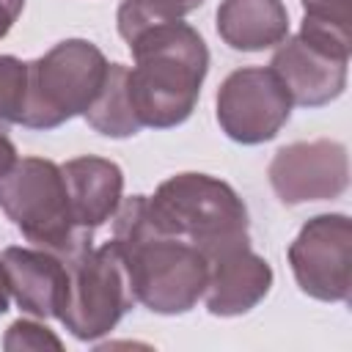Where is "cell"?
I'll list each match as a JSON object with an SVG mask.
<instances>
[{"mask_svg": "<svg viewBox=\"0 0 352 352\" xmlns=\"http://www.w3.org/2000/svg\"><path fill=\"white\" fill-rule=\"evenodd\" d=\"M272 289V267L250 250L231 248L209 258L204 300L212 316H242L253 311Z\"/></svg>", "mask_w": 352, "mask_h": 352, "instance_id": "cell-12", "label": "cell"}, {"mask_svg": "<svg viewBox=\"0 0 352 352\" xmlns=\"http://www.w3.org/2000/svg\"><path fill=\"white\" fill-rule=\"evenodd\" d=\"M113 242L124 256L135 302L162 316L187 314L198 305L209 261L195 245L151 226L146 195L121 198L113 214Z\"/></svg>", "mask_w": 352, "mask_h": 352, "instance_id": "cell-1", "label": "cell"}, {"mask_svg": "<svg viewBox=\"0 0 352 352\" xmlns=\"http://www.w3.org/2000/svg\"><path fill=\"white\" fill-rule=\"evenodd\" d=\"M66 184H69V198H72V212L77 226L94 236V231L107 223L124 192V173L113 160L104 157H74L60 165Z\"/></svg>", "mask_w": 352, "mask_h": 352, "instance_id": "cell-13", "label": "cell"}, {"mask_svg": "<svg viewBox=\"0 0 352 352\" xmlns=\"http://www.w3.org/2000/svg\"><path fill=\"white\" fill-rule=\"evenodd\" d=\"M217 124L242 146L272 140L292 116V96L272 69L245 66L231 72L217 88Z\"/></svg>", "mask_w": 352, "mask_h": 352, "instance_id": "cell-8", "label": "cell"}, {"mask_svg": "<svg viewBox=\"0 0 352 352\" xmlns=\"http://www.w3.org/2000/svg\"><path fill=\"white\" fill-rule=\"evenodd\" d=\"M104 52L85 38H66L28 63V91L19 124L28 129H55L74 116H85L104 74Z\"/></svg>", "mask_w": 352, "mask_h": 352, "instance_id": "cell-5", "label": "cell"}, {"mask_svg": "<svg viewBox=\"0 0 352 352\" xmlns=\"http://www.w3.org/2000/svg\"><path fill=\"white\" fill-rule=\"evenodd\" d=\"M214 19L217 36L236 52H261L289 36L283 0H223Z\"/></svg>", "mask_w": 352, "mask_h": 352, "instance_id": "cell-14", "label": "cell"}, {"mask_svg": "<svg viewBox=\"0 0 352 352\" xmlns=\"http://www.w3.org/2000/svg\"><path fill=\"white\" fill-rule=\"evenodd\" d=\"M22 8H25V0H0V38L14 28Z\"/></svg>", "mask_w": 352, "mask_h": 352, "instance_id": "cell-20", "label": "cell"}, {"mask_svg": "<svg viewBox=\"0 0 352 352\" xmlns=\"http://www.w3.org/2000/svg\"><path fill=\"white\" fill-rule=\"evenodd\" d=\"M3 346L8 352H41V349H63V341L44 324L33 322V319H16L3 338Z\"/></svg>", "mask_w": 352, "mask_h": 352, "instance_id": "cell-18", "label": "cell"}, {"mask_svg": "<svg viewBox=\"0 0 352 352\" xmlns=\"http://www.w3.org/2000/svg\"><path fill=\"white\" fill-rule=\"evenodd\" d=\"M14 302L36 319H58L69 289V264L44 250L11 245L0 253Z\"/></svg>", "mask_w": 352, "mask_h": 352, "instance_id": "cell-11", "label": "cell"}, {"mask_svg": "<svg viewBox=\"0 0 352 352\" xmlns=\"http://www.w3.org/2000/svg\"><path fill=\"white\" fill-rule=\"evenodd\" d=\"M135 66L126 72L132 110L140 126L170 129L184 124L209 72V50L190 25L168 22L129 41Z\"/></svg>", "mask_w": 352, "mask_h": 352, "instance_id": "cell-2", "label": "cell"}, {"mask_svg": "<svg viewBox=\"0 0 352 352\" xmlns=\"http://www.w3.org/2000/svg\"><path fill=\"white\" fill-rule=\"evenodd\" d=\"M308 19L349 30V0H300Z\"/></svg>", "mask_w": 352, "mask_h": 352, "instance_id": "cell-19", "label": "cell"}, {"mask_svg": "<svg viewBox=\"0 0 352 352\" xmlns=\"http://www.w3.org/2000/svg\"><path fill=\"white\" fill-rule=\"evenodd\" d=\"M349 30L302 16L297 36L283 38L270 60L292 104L322 107L338 99L346 88Z\"/></svg>", "mask_w": 352, "mask_h": 352, "instance_id": "cell-7", "label": "cell"}, {"mask_svg": "<svg viewBox=\"0 0 352 352\" xmlns=\"http://www.w3.org/2000/svg\"><path fill=\"white\" fill-rule=\"evenodd\" d=\"M28 91V63L14 55H0V126L19 124Z\"/></svg>", "mask_w": 352, "mask_h": 352, "instance_id": "cell-17", "label": "cell"}, {"mask_svg": "<svg viewBox=\"0 0 352 352\" xmlns=\"http://www.w3.org/2000/svg\"><path fill=\"white\" fill-rule=\"evenodd\" d=\"M204 3L206 0H124L118 6V14H116L118 33L129 44L151 28L179 22L182 16L192 14Z\"/></svg>", "mask_w": 352, "mask_h": 352, "instance_id": "cell-16", "label": "cell"}, {"mask_svg": "<svg viewBox=\"0 0 352 352\" xmlns=\"http://www.w3.org/2000/svg\"><path fill=\"white\" fill-rule=\"evenodd\" d=\"M289 264L297 286L322 302L349 300L352 220L341 212L311 217L289 245Z\"/></svg>", "mask_w": 352, "mask_h": 352, "instance_id": "cell-9", "label": "cell"}, {"mask_svg": "<svg viewBox=\"0 0 352 352\" xmlns=\"http://www.w3.org/2000/svg\"><path fill=\"white\" fill-rule=\"evenodd\" d=\"M126 72H129V66L110 63L96 99L85 110L88 126L96 129L104 138H118L121 140V138H132V135H138L143 129L138 116H135V110H132Z\"/></svg>", "mask_w": 352, "mask_h": 352, "instance_id": "cell-15", "label": "cell"}, {"mask_svg": "<svg viewBox=\"0 0 352 352\" xmlns=\"http://www.w3.org/2000/svg\"><path fill=\"white\" fill-rule=\"evenodd\" d=\"M0 209L28 242L63 261L80 256L94 242V236L77 226L63 168L52 160H16L0 179Z\"/></svg>", "mask_w": 352, "mask_h": 352, "instance_id": "cell-4", "label": "cell"}, {"mask_svg": "<svg viewBox=\"0 0 352 352\" xmlns=\"http://www.w3.org/2000/svg\"><path fill=\"white\" fill-rule=\"evenodd\" d=\"M14 162H16V146H14V140L6 135V126H0V179L11 170Z\"/></svg>", "mask_w": 352, "mask_h": 352, "instance_id": "cell-21", "label": "cell"}, {"mask_svg": "<svg viewBox=\"0 0 352 352\" xmlns=\"http://www.w3.org/2000/svg\"><path fill=\"white\" fill-rule=\"evenodd\" d=\"M146 212L157 231L195 245L206 261L231 248L250 245V217L236 190L209 173H176L154 195H146Z\"/></svg>", "mask_w": 352, "mask_h": 352, "instance_id": "cell-3", "label": "cell"}, {"mask_svg": "<svg viewBox=\"0 0 352 352\" xmlns=\"http://www.w3.org/2000/svg\"><path fill=\"white\" fill-rule=\"evenodd\" d=\"M8 302H11V289H8L6 267H3V261H0V316L8 311Z\"/></svg>", "mask_w": 352, "mask_h": 352, "instance_id": "cell-22", "label": "cell"}, {"mask_svg": "<svg viewBox=\"0 0 352 352\" xmlns=\"http://www.w3.org/2000/svg\"><path fill=\"white\" fill-rule=\"evenodd\" d=\"M267 176L275 195L289 206L330 201L349 187V154L344 143L330 138L297 140L275 151Z\"/></svg>", "mask_w": 352, "mask_h": 352, "instance_id": "cell-10", "label": "cell"}, {"mask_svg": "<svg viewBox=\"0 0 352 352\" xmlns=\"http://www.w3.org/2000/svg\"><path fill=\"white\" fill-rule=\"evenodd\" d=\"M66 264L69 289L58 319L77 341H96L107 336L135 305L124 256L110 239L99 248H85Z\"/></svg>", "mask_w": 352, "mask_h": 352, "instance_id": "cell-6", "label": "cell"}]
</instances>
